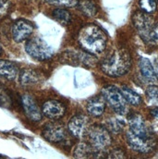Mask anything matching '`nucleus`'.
Returning a JSON list of instances; mask_svg holds the SVG:
<instances>
[{"label": "nucleus", "instance_id": "obj_10", "mask_svg": "<svg viewBox=\"0 0 158 159\" xmlns=\"http://www.w3.org/2000/svg\"><path fill=\"white\" fill-rule=\"evenodd\" d=\"M21 106L25 115L30 120L37 122L42 119L43 118L42 110L40 109L35 99L32 95L23 94L21 96Z\"/></svg>", "mask_w": 158, "mask_h": 159}, {"label": "nucleus", "instance_id": "obj_27", "mask_svg": "<svg viewBox=\"0 0 158 159\" xmlns=\"http://www.w3.org/2000/svg\"><path fill=\"white\" fill-rule=\"evenodd\" d=\"M8 9H9V1L0 0V17L6 15Z\"/></svg>", "mask_w": 158, "mask_h": 159}, {"label": "nucleus", "instance_id": "obj_30", "mask_svg": "<svg viewBox=\"0 0 158 159\" xmlns=\"http://www.w3.org/2000/svg\"><path fill=\"white\" fill-rule=\"evenodd\" d=\"M0 53H1V47H0Z\"/></svg>", "mask_w": 158, "mask_h": 159}, {"label": "nucleus", "instance_id": "obj_2", "mask_svg": "<svg viewBox=\"0 0 158 159\" xmlns=\"http://www.w3.org/2000/svg\"><path fill=\"white\" fill-rule=\"evenodd\" d=\"M79 43L83 49L92 54L102 53L106 45V35L97 25L89 24L83 27L79 34Z\"/></svg>", "mask_w": 158, "mask_h": 159}, {"label": "nucleus", "instance_id": "obj_20", "mask_svg": "<svg viewBox=\"0 0 158 159\" xmlns=\"http://www.w3.org/2000/svg\"><path fill=\"white\" fill-rule=\"evenodd\" d=\"M120 91H121L122 94L124 95L126 101L129 104H130V105H132L134 107H137V106L141 105L142 97L137 93H135L134 91H132L131 89H129V88H128L126 86H123Z\"/></svg>", "mask_w": 158, "mask_h": 159}, {"label": "nucleus", "instance_id": "obj_6", "mask_svg": "<svg viewBox=\"0 0 158 159\" xmlns=\"http://www.w3.org/2000/svg\"><path fill=\"white\" fill-rule=\"evenodd\" d=\"M27 54L34 59L46 60L53 56L52 48L41 37H33L27 41L25 44Z\"/></svg>", "mask_w": 158, "mask_h": 159}, {"label": "nucleus", "instance_id": "obj_8", "mask_svg": "<svg viewBox=\"0 0 158 159\" xmlns=\"http://www.w3.org/2000/svg\"><path fill=\"white\" fill-rule=\"evenodd\" d=\"M43 135L48 142L60 143L66 139L67 131L62 124L57 122H51L44 127Z\"/></svg>", "mask_w": 158, "mask_h": 159}, {"label": "nucleus", "instance_id": "obj_25", "mask_svg": "<svg viewBox=\"0 0 158 159\" xmlns=\"http://www.w3.org/2000/svg\"><path fill=\"white\" fill-rule=\"evenodd\" d=\"M157 95L158 89L156 85H151L147 88L146 90V96L147 99L154 105L157 104Z\"/></svg>", "mask_w": 158, "mask_h": 159}, {"label": "nucleus", "instance_id": "obj_5", "mask_svg": "<svg viewBox=\"0 0 158 159\" xmlns=\"http://www.w3.org/2000/svg\"><path fill=\"white\" fill-rule=\"evenodd\" d=\"M90 140V144L98 151H104L111 144L112 138L106 128L101 125L90 127L86 133Z\"/></svg>", "mask_w": 158, "mask_h": 159}, {"label": "nucleus", "instance_id": "obj_4", "mask_svg": "<svg viewBox=\"0 0 158 159\" xmlns=\"http://www.w3.org/2000/svg\"><path fill=\"white\" fill-rule=\"evenodd\" d=\"M102 96L117 114L126 115L129 112L128 102L118 87L114 85L105 86L102 90Z\"/></svg>", "mask_w": 158, "mask_h": 159}, {"label": "nucleus", "instance_id": "obj_18", "mask_svg": "<svg viewBox=\"0 0 158 159\" xmlns=\"http://www.w3.org/2000/svg\"><path fill=\"white\" fill-rule=\"evenodd\" d=\"M40 77L37 71L32 69H24L20 71V81L23 86H32L39 81Z\"/></svg>", "mask_w": 158, "mask_h": 159}, {"label": "nucleus", "instance_id": "obj_21", "mask_svg": "<svg viewBox=\"0 0 158 159\" xmlns=\"http://www.w3.org/2000/svg\"><path fill=\"white\" fill-rule=\"evenodd\" d=\"M53 17L60 24L67 25L70 22L71 16L70 13L65 8H56L53 11Z\"/></svg>", "mask_w": 158, "mask_h": 159}, {"label": "nucleus", "instance_id": "obj_19", "mask_svg": "<svg viewBox=\"0 0 158 159\" xmlns=\"http://www.w3.org/2000/svg\"><path fill=\"white\" fill-rule=\"evenodd\" d=\"M76 6L87 17H94L97 13V7L92 0H79Z\"/></svg>", "mask_w": 158, "mask_h": 159}, {"label": "nucleus", "instance_id": "obj_1", "mask_svg": "<svg viewBox=\"0 0 158 159\" xmlns=\"http://www.w3.org/2000/svg\"><path fill=\"white\" fill-rule=\"evenodd\" d=\"M131 66V59L129 52L125 49H119L107 57L101 62V70L110 77H121L129 72Z\"/></svg>", "mask_w": 158, "mask_h": 159}, {"label": "nucleus", "instance_id": "obj_3", "mask_svg": "<svg viewBox=\"0 0 158 159\" xmlns=\"http://www.w3.org/2000/svg\"><path fill=\"white\" fill-rule=\"evenodd\" d=\"M133 24L145 43H157V24L147 13L137 11L132 18Z\"/></svg>", "mask_w": 158, "mask_h": 159}, {"label": "nucleus", "instance_id": "obj_7", "mask_svg": "<svg viewBox=\"0 0 158 159\" xmlns=\"http://www.w3.org/2000/svg\"><path fill=\"white\" fill-rule=\"evenodd\" d=\"M127 142L131 149L139 152V153H150L154 148V143L152 139H143L142 137L137 136L130 130H129L126 134Z\"/></svg>", "mask_w": 158, "mask_h": 159}, {"label": "nucleus", "instance_id": "obj_11", "mask_svg": "<svg viewBox=\"0 0 158 159\" xmlns=\"http://www.w3.org/2000/svg\"><path fill=\"white\" fill-rule=\"evenodd\" d=\"M128 122L129 125V130L131 132L143 139H152L149 133V129L145 124V121L140 114L134 113L129 115Z\"/></svg>", "mask_w": 158, "mask_h": 159}, {"label": "nucleus", "instance_id": "obj_28", "mask_svg": "<svg viewBox=\"0 0 158 159\" xmlns=\"http://www.w3.org/2000/svg\"><path fill=\"white\" fill-rule=\"evenodd\" d=\"M110 157L112 158H123L124 157V154L120 151V150H115L110 154Z\"/></svg>", "mask_w": 158, "mask_h": 159}, {"label": "nucleus", "instance_id": "obj_15", "mask_svg": "<svg viewBox=\"0 0 158 159\" xmlns=\"http://www.w3.org/2000/svg\"><path fill=\"white\" fill-rule=\"evenodd\" d=\"M106 100L102 95L94 96L88 101L87 110L88 113L93 117H100L106 108Z\"/></svg>", "mask_w": 158, "mask_h": 159}, {"label": "nucleus", "instance_id": "obj_12", "mask_svg": "<svg viewBox=\"0 0 158 159\" xmlns=\"http://www.w3.org/2000/svg\"><path fill=\"white\" fill-rule=\"evenodd\" d=\"M68 129L74 137L82 138L89 129V119L84 115H76L70 120Z\"/></svg>", "mask_w": 158, "mask_h": 159}, {"label": "nucleus", "instance_id": "obj_22", "mask_svg": "<svg viewBox=\"0 0 158 159\" xmlns=\"http://www.w3.org/2000/svg\"><path fill=\"white\" fill-rule=\"evenodd\" d=\"M139 5L142 12L147 14L154 13L157 9L156 0H140Z\"/></svg>", "mask_w": 158, "mask_h": 159}, {"label": "nucleus", "instance_id": "obj_13", "mask_svg": "<svg viewBox=\"0 0 158 159\" xmlns=\"http://www.w3.org/2000/svg\"><path fill=\"white\" fill-rule=\"evenodd\" d=\"M66 108L64 105L56 100H49L42 107V113L44 117L51 119H58L65 115Z\"/></svg>", "mask_w": 158, "mask_h": 159}, {"label": "nucleus", "instance_id": "obj_24", "mask_svg": "<svg viewBox=\"0 0 158 159\" xmlns=\"http://www.w3.org/2000/svg\"><path fill=\"white\" fill-rule=\"evenodd\" d=\"M11 97L7 92L6 88L0 86V107H9L11 106Z\"/></svg>", "mask_w": 158, "mask_h": 159}, {"label": "nucleus", "instance_id": "obj_9", "mask_svg": "<svg viewBox=\"0 0 158 159\" xmlns=\"http://www.w3.org/2000/svg\"><path fill=\"white\" fill-rule=\"evenodd\" d=\"M34 32L33 24L26 20H19L15 21L11 28L13 40L17 43H21L27 40Z\"/></svg>", "mask_w": 158, "mask_h": 159}, {"label": "nucleus", "instance_id": "obj_26", "mask_svg": "<svg viewBox=\"0 0 158 159\" xmlns=\"http://www.w3.org/2000/svg\"><path fill=\"white\" fill-rule=\"evenodd\" d=\"M107 126L109 128V130L114 133H119L123 129V124L115 118L109 119V120L107 121Z\"/></svg>", "mask_w": 158, "mask_h": 159}, {"label": "nucleus", "instance_id": "obj_29", "mask_svg": "<svg viewBox=\"0 0 158 159\" xmlns=\"http://www.w3.org/2000/svg\"><path fill=\"white\" fill-rule=\"evenodd\" d=\"M152 113H153V115H154L155 118H157V108L156 107L152 110Z\"/></svg>", "mask_w": 158, "mask_h": 159}, {"label": "nucleus", "instance_id": "obj_14", "mask_svg": "<svg viewBox=\"0 0 158 159\" xmlns=\"http://www.w3.org/2000/svg\"><path fill=\"white\" fill-rule=\"evenodd\" d=\"M104 154V151H98L91 144L79 143L73 152V157L76 158H99Z\"/></svg>", "mask_w": 158, "mask_h": 159}, {"label": "nucleus", "instance_id": "obj_16", "mask_svg": "<svg viewBox=\"0 0 158 159\" xmlns=\"http://www.w3.org/2000/svg\"><path fill=\"white\" fill-rule=\"evenodd\" d=\"M19 75V70L15 63L8 60H0V77L13 80Z\"/></svg>", "mask_w": 158, "mask_h": 159}, {"label": "nucleus", "instance_id": "obj_23", "mask_svg": "<svg viewBox=\"0 0 158 159\" xmlns=\"http://www.w3.org/2000/svg\"><path fill=\"white\" fill-rule=\"evenodd\" d=\"M46 3L56 6V7H71L77 5L78 0H44Z\"/></svg>", "mask_w": 158, "mask_h": 159}, {"label": "nucleus", "instance_id": "obj_17", "mask_svg": "<svg viewBox=\"0 0 158 159\" xmlns=\"http://www.w3.org/2000/svg\"><path fill=\"white\" fill-rule=\"evenodd\" d=\"M140 70L142 75V77L146 80H149L150 82L156 81L157 80V74L156 71H155L154 67L152 66L149 59L142 57L140 60Z\"/></svg>", "mask_w": 158, "mask_h": 159}]
</instances>
